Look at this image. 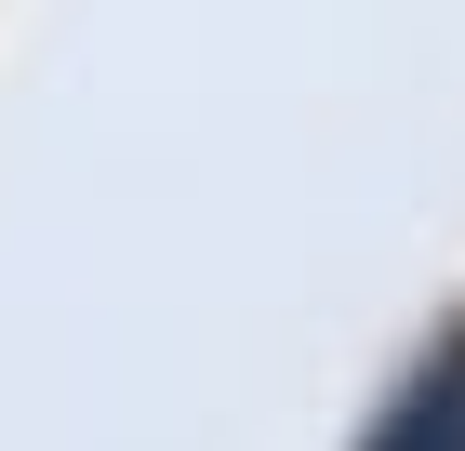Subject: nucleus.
<instances>
[{
  "mask_svg": "<svg viewBox=\"0 0 465 451\" xmlns=\"http://www.w3.org/2000/svg\"><path fill=\"white\" fill-rule=\"evenodd\" d=\"M372 451H465V346H452V358H439V372L386 412V438H372Z\"/></svg>",
  "mask_w": 465,
  "mask_h": 451,
  "instance_id": "f257e3e1",
  "label": "nucleus"
}]
</instances>
